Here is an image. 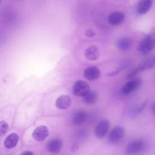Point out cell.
<instances>
[{"instance_id": "6da1fadb", "label": "cell", "mask_w": 155, "mask_h": 155, "mask_svg": "<svg viewBox=\"0 0 155 155\" xmlns=\"http://www.w3.org/2000/svg\"><path fill=\"white\" fill-rule=\"evenodd\" d=\"M155 47V27L151 29L148 35L140 42L137 50L142 54H146Z\"/></svg>"}, {"instance_id": "7a4b0ae2", "label": "cell", "mask_w": 155, "mask_h": 155, "mask_svg": "<svg viewBox=\"0 0 155 155\" xmlns=\"http://www.w3.org/2000/svg\"><path fill=\"white\" fill-rule=\"evenodd\" d=\"M146 143L142 140H136L129 143L126 147V153L128 154L139 153L145 149Z\"/></svg>"}, {"instance_id": "3957f363", "label": "cell", "mask_w": 155, "mask_h": 155, "mask_svg": "<svg viewBox=\"0 0 155 155\" xmlns=\"http://www.w3.org/2000/svg\"><path fill=\"white\" fill-rule=\"evenodd\" d=\"M90 90V85L83 80L76 81L73 85V94L79 97H83Z\"/></svg>"}, {"instance_id": "277c9868", "label": "cell", "mask_w": 155, "mask_h": 155, "mask_svg": "<svg viewBox=\"0 0 155 155\" xmlns=\"http://www.w3.org/2000/svg\"><path fill=\"white\" fill-rule=\"evenodd\" d=\"M110 127V123L108 120L104 119L100 121L96 126L94 134L96 138L101 139L104 138L107 134Z\"/></svg>"}, {"instance_id": "5b68a950", "label": "cell", "mask_w": 155, "mask_h": 155, "mask_svg": "<svg viewBox=\"0 0 155 155\" xmlns=\"http://www.w3.org/2000/svg\"><path fill=\"white\" fill-rule=\"evenodd\" d=\"M125 136L124 129L120 127L117 126L113 128L109 133L108 141L111 143H116L121 140Z\"/></svg>"}, {"instance_id": "8992f818", "label": "cell", "mask_w": 155, "mask_h": 155, "mask_svg": "<svg viewBox=\"0 0 155 155\" xmlns=\"http://www.w3.org/2000/svg\"><path fill=\"white\" fill-rule=\"evenodd\" d=\"M142 85V80L139 78L133 79L127 82L122 87V92L124 94H129L137 89H138Z\"/></svg>"}, {"instance_id": "52a82bcc", "label": "cell", "mask_w": 155, "mask_h": 155, "mask_svg": "<svg viewBox=\"0 0 155 155\" xmlns=\"http://www.w3.org/2000/svg\"><path fill=\"white\" fill-rule=\"evenodd\" d=\"M49 134V131L47 127L41 125L35 128L32 133V136L36 141H43Z\"/></svg>"}, {"instance_id": "ba28073f", "label": "cell", "mask_w": 155, "mask_h": 155, "mask_svg": "<svg viewBox=\"0 0 155 155\" xmlns=\"http://www.w3.org/2000/svg\"><path fill=\"white\" fill-rule=\"evenodd\" d=\"M84 76L89 81L97 79L101 74L100 69L96 66H91L87 68L84 71Z\"/></svg>"}, {"instance_id": "9c48e42d", "label": "cell", "mask_w": 155, "mask_h": 155, "mask_svg": "<svg viewBox=\"0 0 155 155\" xmlns=\"http://www.w3.org/2000/svg\"><path fill=\"white\" fill-rule=\"evenodd\" d=\"M71 99L70 96L63 94L56 99L55 105L56 108L60 110H66L71 106Z\"/></svg>"}, {"instance_id": "30bf717a", "label": "cell", "mask_w": 155, "mask_h": 155, "mask_svg": "<svg viewBox=\"0 0 155 155\" xmlns=\"http://www.w3.org/2000/svg\"><path fill=\"white\" fill-rule=\"evenodd\" d=\"M125 19V14L122 12H114L108 17V22L112 25H118L122 24Z\"/></svg>"}, {"instance_id": "8fae6325", "label": "cell", "mask_w": 155, "mask_h": 155, "mask_svg": "<svg viewBox=\"0 0 155 155\" xmlns=\"http://www.w3.org/2000/svg\"><path fill=\"white\" fill-rule=\"evenodd\" d=\"M88 118L87 113L82 110L75 111L72 116V122L74 125H79L84 123Z\"/></svg>"}, {"instance_id": "7c38bea8", "label": "cell", "mask_w": 155, "mask_h": 155, "mask_svg": "<svg viewBox=\"0 0 155 155\" xmlns=\"http://www.w3.org/2000/svg\"><path fill=\"white\" fill-rule=\"evenodd\" d=\"M152 5L153 0H140L137 5V12L140 15H145L149 12Z\"/></svg>"}, {"instance_id": "4fadbf2b", "label": "cell", "mask_w": 155, "mask_h": 155, "mask_svg": "<svg viewBox=\"0 0 155 155\" xmlns=\"http://www.w3.org/2000/svg\"><path fill=\"white\" fill-rule=\"evenodd\" d=\"M84 54L85 58L90 61H96L99 57V51L96 45H92L88 47L85 50Z\"/></svg>"}, {"instance_id": "5bb4252c", "label": "cell", "mask_w": 155, "mask_h": 155, "mask_svg": "<svg viewBox=\"0 0 155 155\" xmlns=\"http://www.w3.org/2000/svg\"><path fill=\"white\" fill-rule=\"evenodd\" d=\"M62 145L63 142L62 140L58 138H55L49 141L47 144V149L48 151L56 153L59 152L61 150Z\"/></svg>"}, {"instance_id": "9a60e30c", "label": "cell", "mask_w": 155, "mask_h": 155, "mask_svg": "<svg viewBox=\"0 0 155 155\" xmlns=\"http://www.w3.org/2000/svg\"><path fill=\"white\" fill-rule=\"evenodd\" d=\"M132 45L131 40L127 37L119 38L116 42L117 48L121 51H127L129 50Z\"/></svg>"}, {"instance_id": "2e32d148", "label": "cell", "mask_w": 155, "mask_h": 155, "mask_svg": "<svg viewBox=\"0 0 155 155\" xmlns=\"http://www.w3.org/2000/svg\"><path fill=\"white\" fill-rule=\"evenodd\" d=\"M18 140V135L16 133H11L5 139L4 141V145L7 148H12L17 145Z\"/></svg>"}, {"instance_id": "e0dca14e", "label": "cell", "mask_w": 155, "mask_h": 155, "mask_svg": "<svg viewBox=\"0 0 155 155\" xmlns=\"http://www.w3.org/2000/svg\"><path fill=\"white\" fill-rule=\"evenodd\" d=\"M155 65V58H150L147 60H145L143 63L140 64L139 65L135 67L137 72L139 73L140 72L149 70L154 67Z\"/></svg>"}, {"instance_id": "ac0fdd59", "label": "cell", "mask_w": 155, "mask_h": 155, "mask_svg": "<svg viewBox=\"0 0 155 155\" xmlns=\"http://www.w3.org/2000/svg\"><path fill=\"white\" fill-rule=\"evenodd\" d=\"M83 101L88 104L92 105L94 104L97 99V93L93 90H90L83 97Z\"/></svg>"}, {"instance_id": "d6986e66", "label": "cell", "mask_w": 155, "mask_h": 155, "mask_svg": "<svg viewBox=\"0 0 155 155\" xmlns=\"http://www.w3.org/2000/svg\"><path fill=\"white\" fill-rule=\"evenodd\" d=\"M147 105V101L143 102L142 104H140V105H139L138 107L134 108L132 111H131V116H137L140 113H141L142 111V110L144 109V108Z\"/></svg>"}, {"instance_id": "ffe728a7", "label": "cell", "mask_w": 155, "mask_h": 155, "mask_svg": "<svg viewBox=\"0 0 155 155\" xmlns=\"http://www.w3.org/2000/svg\"><path fill=\"white\" fill-rule=\"evenodd\" d=\"M8 125L5 121H0V136H2L6 133L7 131L8 130Z\"/></svg>"}, {"instance_id": "44dd1931", "label": "cell", "mask_w": 155, "mask_h": 155, "mask_svg": "<svg viewBox=\"0 0 155 155\" xmlns=\"http://www.w3.org/2000/svg\"><path fill=\"white\" fill-rule=\"evenodd\" d=\"M76 136L79 139H84V138H85V137L87 136V132L85 130L81 129L78 131V132L76 133Z\"/></svg>"}, {"instance_id": "7402d4cb", "label": "cell", "mask_w": 155, "mask_h": 155, "mask_svg": "<svg viewBox=\"0 0 155 155\" xmlns=\"http://www.w3.org/2000/svg\"><path fill=\"white\" fill-rule=\"evenodd\" d=\"M85 35L87 36V37H89V38H91V37H93L96 35V33L95 32L91 30V29H88L85 31Z\"/></svg>"}, {"instance_id": "603a6c76", "label": "cell", "mask_w": 155, "mask_h": 155, "mask_svg": "<svg viewBox=\"0 0 155 155\" xmlns=\"http://www.w3.org/2000/svg\"><path fill=\"white\" fill-rule=\"evenodd\" d=\"M79 148V144L77 142H74L72 144V147H71V150H73L74 151H76V150H78Z\"/></svg>"}, {"instance_id": "cb8c5ba5", "label": "cell", "mask_w": 155, "mask_h": 155, "mask_svg": "<svg viewBox=\"0 0 155 155\" xmlns=\"http://www.w3.org/2000/svg\"><path fill=\"white\" fill-rule=\"evenodd\" d=\"M151 110H152L153 113L155 115V102L152 105V107H151Z\"/></svg>"}, {"instance_id": "d4e9b609", "label": "cell", "mask_w": 155, "mask_h": 155, "mask_svg": "<svg viewBox=\"0 0 155 155\" xmlns=\"http://www.w3.org/2000/svg\"><path fill=\"white\" fill-rule=\"evenodd\" d=\"M21 154H24V155H26V154H33V153L32 152H30V151H25L24 153H22Z\"/></svg>"}, {"instance_id": "484cf974", "label": "cell", "mask_w": 155, "mask_h": 155, "mask_svg": "<svg viewBox=\"0 0 155 155\" xmlns=\"http://www.w3.org/2000/svg\"><path fill=\"white\" fill-rule=\"evenodd\" d=\"M0 2H1V0H0Z\"/></svg>"}]
</instances>
